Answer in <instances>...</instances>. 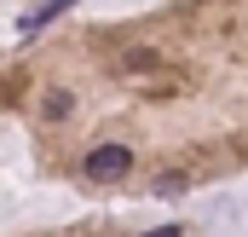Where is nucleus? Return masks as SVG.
Here are the masks:
<instances>
[{"mask_svg": "<svg viewBox=\"0 0 248 237\" xmlns=\"http://www.w3.org/2000/svg\"><path fill=\"white\" fill-rule=\"evenodd\" d=\"M133 168V151L127 145H98V151H87V179H122Z\"/></svg>", "mask_w": 248, "mask_h": 237, "instance_id": "1", "label": "nucleus"}, {"mask_svg": "<svg viewBox=\"0 0 248 237\" xmlns=\"http://www.w3.org/2000/svg\"><path fill=\"white\" fill-rule=\"evenodd\" d=\"M58 12H69V0H41L35 12H23V17H17V35H35V29H46Z\"/></svg>", "mask_w": 248, "mask_h": 237, "instance_id": "2", "label": "nucleus"}, {"mask_svg": "<svg viewBox=\"0 0 248 237\" xmlns=\"http://www.w3.org/2000/svg\"><path fill=\"white\" fill-rule=\"evenodd\" d=\"M156 191H168V197H179V191H185V179H179V174H162V179H156Z\"/></svg>", "mask_w": 248, "mask_h": 237, "instance_id": "3", "label": "nucleus"}, {"mask_svg": "<svg viewBox=\"0 0 248 237\" xmlns=\"http://www.w3.org/2000/svg\"><path fill=\"white\" fill-rule=\"evenodd\" d=\"M144 237H179V226H162V232H144Z\"/></svg>", "mask_w": 248, "mask_h": 237, "instance_id": "4", "label": "nucleus"}]
</instances>
